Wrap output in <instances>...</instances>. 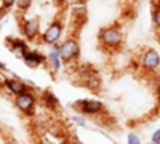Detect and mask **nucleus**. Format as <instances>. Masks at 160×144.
<instances>
[{"label":"nucleus","mask_w":160,"mask_h":144,"mask_svg":"<svg viewBox=\"0 0 160 144\" xmlns=\"http://www.w3.org/2000/svg\"><path fill=\"white\" fill-rule=\"evenodd\" d=\"M98 42H99L101 48L109 51V53L120 50L123 45V32L120 29V24H112V26L101 27L98 32Z\"/></svg>","instance_id":"1"},{"label":"nucleus","mask_w":160,"mask_h":144,"mask_svg":"<svg viewBox=\"0 0 160 144\" xmlns=\"http://www.w3.org/2000/svg\"><path fill=\"white\" fill-rule=\"evenodd\" d=\"M64 34V24L61 19H53L48 26H47V29L42 32V35H40V42L45 43V45H58L59 40H61V37Z\"/></svg>","instance_id":"2"},{"label":"nucleus","mask_w":160,"mask_h":144,"mask_svg":"<svg viewBox=\"0 0 160 144\" xmlns=\"http://www.w3.org/2000/svg\"><path fill=\"white\" fill-rule=\"evenodd\" d=\"M59 55L64 64L75 62L80 58V45L75 37H68L59 43Z\"/></svg>","instance_id":"3"},{"label":"nucleus","mask_w":160,"mask_h":144,"mask_svg":"<svg viewBox=\"0 0 160 144\" xmlns=\"http://www.w3.org/2000/svg\"><path fill=\"white\" fill-rule=\"evenodd\" d=\"M15 106L16 109L26 115V117H32L35 114V106H37V96L34 91H26L22 95L15 96Z\"/></svg>","instance_id":"4"},{"label":"nucleus","mask_w":160,"mask_h":144,"mask_svg":"<svg viewBox=\"0 0 160 144\" xmlns=\"http://www.w3.org/2000/svg\"><path fill=\"white\" fill-rule=\"evenodd\" d=\"M74 109L78 111V114L88 117H96L106 112V106L98 99H80L74 102Z\"/></svg>","instance_id":"5"},{"label":"nucleus","mask_w":160,"mask_h":144,"mask_svg":"<svg viewBox=\"0 0 160 144\" xmlns=\"http://www.w3.org/2000/svg\"><path fill=\"white\" fill-rule=\"evenodd\" d=\"M21 32L26 37V40L29 42H35L42 35L40 31V21L37 18H24L21 21Z\"/></svg>","instance_id":"6"},{"label":"nucleus","mask_w":160,"mask_h":144,"mask_svg":"<svg viewBox=\"0 0 160 144\" xmlns=\"http://www.w3.org/2000/svg\"><path fill=\"white\" fill-rule=\"evenodd\" d=\"M139 61H141V66L144 71L154 72L160 67V55L155 48H146L141 53Z\"/></svg>","instance_id":"7"},{"label":"nucleus","mask_w":160,"mask_h":144,"mask_svg":"<svg viewBox=\"0 0 160 144\" xmlns=\"http://www.w3.org/2000/svg\"><path fill=\"white\" fill-rule=\"evenodd\" d=\"M5 45L8 47V50L11 53H15L16 56H19L21 59H24V56L29 51V45L22 38H13V37H7L5 38Z\"/></svg>","instance_id":"8"},{"label":"nucleus","mask_w":160,"mask_h":144,"mask_svg":"<svg viewBox=\"0 0 160 144\" xmlns=\"http://www.w3.org/2000/svg\"><path fill=\"white\" fill-rule=\"evenodd\" d=\"M2 85L13 96H18V95H22V93H26V91H29V87L22 80H19V78H3Z\"/></svg>","instance_id":"9"},{"label":"nucleus","mask_w":160,"mask_h":144,"mask_svg":"<svg viewBox=\"0 0 160 144\" xmlns=\"http://www.w3.org/2000/svg\"><path fill=\"white\" fill-rule=\"evenodd\" d=\"M22 61L26 62V66H29V67L35 69V67L43 66L45 62H48V58H47L45 55H42L40 51H37V50H29L28 55L24 56Z\"/></svg>","instance_id":"10"},{"label":"nucleus","mask_w":160,"mask_h":144,"mask_svg":"<svg viewBox=\"0 0 160 144\" xmlns=\"http://www.w3.org/2000/svg\"><path fill=\"white\" fill-rule=\"evenodd\" d=\"M48 58V64H50V67L53 72H59L61 67H62V58L59 55V43L58 45H53V48L50 50V53L47 55Z\"/></svg>","instance_id":"11"},{"label":"nucleus","mask_w":160,"mask_h":144,"mask_svg":"<svg viewBox=\"0 0 160 144\" xmlns=\"http://www.w3.org/2000/svg\"><path fill=\"white\" fill-rule=\"evenodd\" d=\"M83 87L88 88V90H91V91H98L101 88V77L96 74V71L91 72L90 75H87L83 78Z\"/></svg>","instance_id":"12"},{"label":"nucleus","mask_w":160,"mask_h":144,"mask_svg":"<svg viewBox=\"0 0 160 144\" xmlns=\"http://www.w3.org/2000/svg\"><path fill=\"white\" fill-rule=\"evenodd\" d=\"M42 102H43V106L47 107V109H56L58 106H59V99L56 98V95L53 93V91H50V90H47V91H43L42 93Z\"/></svg>","instance_id":"13"},{"label":"nucleus","mask_w":160,"mask_h":144,"mask_svg":"<svg viewBox=\"0 0 160 144\" xmlns=\"http://www.w3.org/2000/svg\"><path fill=\"white\" fill-rule=\"evenodd\" d=\"M91 72H95V69H93L90 64H80V66L77 67V74L80 75V77H87V75H90Z\"/></svg>","instance_id":"14"},{"label":"nucleus","mask_w":160,"mask_h":144,"mask_svg":"<svg viewBox=\"0 0 160 144\" xmlns=\"http://www.w3.org/2000/svg\"><path fill=\"white\" fill-rule=\"evenodd\" d=\"M152 24L155 29H160V5H155L152 10Z\"/></svg>","instance_id":"15"},{"label":"nucleus","mask_w":160,"mask_h":144,"mask_svg":"<svg viewBox=\"0 0 160 144\" xmlns=\"http://www.w3.org/2000/svg\"><path fill=\"white\" fill-rule=\"evenodd\" d=\"M16 5H18V10L24 13V11H28V10L31 8L32 0H18V3H16Z\"/></svg>","instance_id":"16"},{"label":"nucleus","mask_w":160,"mask_h":144,"mask_svg":"<svg viewBox=\"0 0 160 144\" xmlns=\"http://www.w3.org/2000/svg\"><path fill=\"white\" fill-rule=\"evenodd\" d=\"M71 120H72L75 125H78V127H87V119H85V115H82V114L74 115Z\"/></svg>","instance_id":"17"},{"label":"nucleus","mask_w":160,"mask_h":144,"mask_svg":"<svg viewBox=\"0 0 160 144\" xmlns=\"http://www.w3.org/2000/svg\"><path fill=\"white\" fill-rule=\"evenodd\" d=\"M127 144H142V142H141L139 135H136V133H130V135L127 136Z\"/></svg>","instance_id":"18"},{"label":"nucleus","mask_w":160,"mask_h":144,"mask_svg":"<svg viewBox=\"0 0 160 144\" xmlns=\"http://www.w3.org/2000/svg\"><path fill=\"white\" fill-rule=\"evenodd\" d=\"M18 3V0H2V10H10V8H13Z\"/></svg>","instance_id":"19"},{"label":"nucleus","mask_w":160,"mask_h":144,"mask_svg":"<svg viewBox=\"0 0 160 144\" xmlns=\"http://www.w3.org/2000/svg\"><path fill=\"white\" fill-rule=\"evenodd\" d=\"M151 142H152V144H160V128L155 130V132L152 133V136H151Z\"/></svg>","instance_id":"20"},{"label":"nucleus","mask_w":160,"mask_h":144,"mask_svg":"<svg viewBox=\"0 0 160 144\" xmlns=\"http://www.w3.org/2000/svg\"><path fill=\"white\" fill-rule=\"evenodd\" d=\"M155 40H157V43L160 45V29H157V32H155Z\"/></svg>","instance_id":"21"},{"label":"nucleus","mask_w":160,"mask_h":144,"mask_svg":"<svg viewBox=\"0 0 160 144\" xmlns=\"http://www.w3.org/2000/svg\"><path fill=\"white\" fill-rule=\"evenodd\" d=\"M157 99H158V102H160V83L157 85Z\"/></svg>","instance_id":"22"}]
</instances>
